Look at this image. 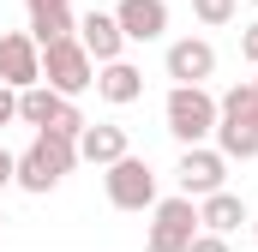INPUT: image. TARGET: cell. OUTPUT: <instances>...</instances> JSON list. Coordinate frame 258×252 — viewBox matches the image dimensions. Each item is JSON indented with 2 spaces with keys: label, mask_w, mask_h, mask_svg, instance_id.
Returning <instances> with one entry per match:
<instances>
[{
  "label": "cell",
  "mask_w": 258,
  "mask_h": 252,
  "mask_svg": "<svg viewBox=\"0 0 258 252\" xmlns=\"http://www.w3.org/2000/svg\"><path fill=\"white\" fill-rule=\"evenodd\" d=\"M252 240H258V216H252Z\"/></svg>",
  "instance_id": "ffe728a7"
},
{
  "label": "cell",
  "mask_w": 258,
  "mask_h": 252,
  "mask_svg": "<svg viewBox=\"0 0 258 252\" xmlns=\"http://www.w3.org/2000/svg\"><path fill=\"white\" fill-rule=\"evenodd\" d=\"M192 18L198 24H228L234 18V0H192Z\"/></svg>",
  "instance_id": "2e32d148"
},
{
  "label": "cell",
  "mask_w": 258,
  "mask_h": 252,
  "mask_svg": "<svg viewBox=\"0 0 258 252\" xmlns=\"http://www.w3.org/2000/svg\"><path fill=\"white\" fill-rule=\"evenodd\" d=\"M252 90H258V78H252Z\"/></svg>",
  "instance_id": "44dd1931"
},
{
  "label": "cell",
  "mask_w": 258,
  "mask_h": 252,
  "mask_svg": "<svg viewBox=\"0 0 258 252\" xmlns=\"http://www.w3.org/2000/svg\"><path fill=\"white\" fill-rule=\"evenodd\" d=\"M216 72V48L210 42H198V36H186V42H174L168 48V78L180 84V90H204V78Z\"/></svg>",
  "instance_id": "52a82bcc"
},
{
  "label": "cell",
  "mask_w": 258,
  "mask_h": 252,
  "mask_svg": "<svg viewBox=\"0 0 258 252\" xmlns=\"http://www.w3.org/2000/svg\"><path fill=\"white\" fill-rule=\"evenodd\" d=\"M120 42H126V36H120V24H114V12H84V18H78V48H84V54H90V60H120Z\"/></svg>",
  "instance_id": "30bf717a"
},
{
  "label": "cell",
  "mask_w": 258,
  "mask_h": 252,
  "mask_svg": "<svg viewBox=\"0 0 258 252\" xmlns=\"http://www.w3.org/2000/svg\"><path fill=\"white\" fill-rule=\"evenodd\" d=\"M60 102H66V96L42 90V84H36V90H18V120L36 126V132H48V126H54V114H60Z\"/></svg>",
  "instance_id": "9a60e30c"
},
{
  "label": "cell",
  "mask_w": 258,
  "mask_h": 252,
  "mask_svg": "<svg viewBox=\"0 0 258 252\" xmlns=\"http://www.w3.org/2000/svg\"><path fill=\"white\" fill-rule=\"evenodd\" d=\"M72 168H78V144L54 138V132H36V144L18 156V186L24 192H54Z\"/></svg>",
  "instance_id": "6da1fadb"
},
{
  "label": "cell",
  "mask_w": 258,
  "mask_h": 252,
  "mask_svg": "<svg viewBox=\"0 0 258 252\" xmlns=\"http://www.w3.org/2000/svg\"><path fill=\"white\" fill-rule=\"evenodd\" d=\"M6 120H18V90L0 84V126H6Z\"/></svg>",
  "instance_id": "e0dca14e"
},
{
  "label": "cell",
  "mask_w": 258,
  "mask_h": 252,
  "mask_svg": "<svg viewBox=\"0 0 258 252\" xmlns=\"http://www.w3.org/2000/svg\"><path fill=\"white\" fill-rule=\"evenodd\" d=\"M96 90H102L108 102H120V108H126V102H138V96H144V72H138V66H126V60H108L102 72H96Z\"/></svg>",
  "instance_id": "5bb4252c"
},
{
  "label": "cell",
  "mask_w": 258,
  "mask_h": 252,
  "mask_svg": "<svg viewBox=\"0 0 258 252\" xmlns=\"http://www.w3.org/2000/svg\"><path fill=\"white\" fill-rule=\"evenodd\" d=\"M162 114H168V132L192 150L198 138H210V132H216V96H210V90H180V84H174Z\"/></svg>",
  "instance_id": "3957f363"
},
{
  "label": "cell",
  "mask_w": 258,
  "mask_h": 252,
  "mask_svg": "<svg viewBox=\"0 0 258 252\" xmlns=\"http://www.w3.org/2000/svg\"><path fill=\"white\" fill-rule=\"evenodd\" d=\"M114 24H120L126 42H156L168 30V6L162 0H120L114 6Z\"/></svg>",
  "instance_id": "ba28073f"
},
{
  "label": "cell",
  "mask_w": 258,
  "mask_h": 252,
  "mask_svg": "<svg viewBox=\"0 0 258 252\" xmlns=\"http://www.w3.org/2000/svg\"><path fill=\"white\" fill-rule=\"evenodd\" d=\"M24 12H30V42H36V48L66 42V36L78 30V18H72L66 0H24Z\"/></svg>",
  "instance_id": "9c48e42d"
},
{
  "label": "cell",
  "mask_w": 258,
  "mask_h": 252,
  "mask_svg": "<svg viewBox=\"0 0 258 252\" xmlns=\"http://www.w3.org/2000/svg\"><path fill=\"white\" fill-rule=\"evenodd\" d=\"M6 180H18V156H6V150H0V186H6Z\"/></svg>",
  "instance_id": "d6986e66"
},
{
  "label": "cell",
  "mask_w": 258,
  "mask_h": 252,
  "mask_svg": "<svg viewBox=\"0 0 258 252\" xmlns=\"http://www.w3.org/2000/svg\"><path fill=\"white\" fill-rule=\"evenodd\" d=\"M174 174H180V186L186 192H198V198H210V192H222V150H186V156H180V168H174Z\"/></svg>",
  "instance_id": "8fae6325"
},
{
  "label": "cell",
  "mask_w": 258,
  "mask_h": 252,
  "mask_svg": "<svg viewBox=\"0 0 258 252\" xmlns=\"http://www.w3.org/2000/svg\"><path fill=\"white\" fill-rule=\"evenodd\" d=\"M150 252H192L198 246V210L192 198H168V204H156V222H150Z\"/></svg>",
  "instance_id": "277c9868"
},
{
  "label": "cell",
  "mask_w": 258,
  "mask_h": 252,
  "mask_svg": "<svg viewBox=\"0 0 258 252\" xmlns=\"http://www.w3.org/2000/svg\"><path fill=\"white\" fill-rule=\"evenodd\" d=\"M108 204H114V210H144V204H156V174H150V162L120 156V162L108 168Z\"/></svg>",
  "instance_id": "8992f818"
},
{
  "label": "cell",
  "mask_w": 258,
  "mask_h": 252,
  "mask_svg": "<svg viewBox=\"0 0 258 252\" xmlns=\"http://www.w3.org/2000/svg\"><path fill=\"white\" fill-rule=\"evenodd\" d=\"M240 54H246V60L258 66V24H252V30H246V36H240Z\"/></svg>",
  "instance_id": "ac0fdd59"
},
{
  "label": "cell",
  "mask_w": 258,
  "mask_h": 252,
  "mask_svg": "<svg viewBox=\"0 0 258 252\" xmlns=\"http://www.w3.org/2000/svg\"><path fill=\"white\" fill-rule=\"evenodd\" d=\"M78 156L114 168V162L126 156V132H120V126H84V132H78Z\"/></svg>",
  "instance_id": "7c38bea8"
},
{
  "label": "cell",
  "mask_w": 258,
  "mask_h": 252,
  "mask_svg": "<svg viewBox=\"0 0 258 252\" xmlns=\"http://www.w3.org/2000/svg\"><path fill=\"white\" fill-rule=\"evenodd\" d=\"M42 78H48V90L54 96H78V90H90L96 84V66H90V54L78 48V36H66V42H48L42 48Z\"/></svg>",
  "instance_id": "7a4b0ae2"
},
{
  "label": "cell",
  "mask_w": 258,
  "mask_h": 252,
  "mask_svg": "<svg viewBox=\"0 0 258 252\" xmlns=\"http://www.w3.org/2000/svg\"><path fill=\"white\" fill-rule=\"evenodd\" d=\"M0 84L6 90H36L42 84V48L24 30H6L0 36Z\"/></svg>",
  "instance_id": "5b68a950"
},
{
  "label": "cell",
  "mask_w": 258,
  "mask_h": 252,
  "mask_svg": "<svg viewBox=\"0 0 258 252\" xmlns=\"http://www.w3.org/2000/svg\"><path fill=\"white\" fill-rule=\"evenodd\" d=\"M198 222H204L216 240H228V234H240V222H246V204H240L234 192H210V198H204V210H198Z\"/></svg>",
  "instance_id": "4fadbf2b"
}]
</instances>
